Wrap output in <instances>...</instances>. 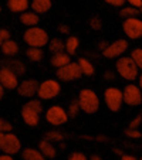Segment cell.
<instances>
[{"instance_id": "cell-11", "label": "cell", "mask_w": 142, "mask_h": 160, "mask_svg": "<svg viewBox=\"0 0 142 160\" xmlns=\"http://www.w3.org/2000/svg\"><path fill=\"white\" fill-rule=\"evenodd\" d=\"M0 150L6 154H10V156H14L18 152L21 150V143L20 139L14 135L13 132L10 133H4V139H3V145H2V149Z\"/></svg>"}, {"instance_id": "cell-13", "label": "cell", "mask_w": 142, "mask_h": 160, "mask_svg": "<svg viewBox=\"0 0 142 160\" xmlns=\"http://www.w3.org/2000/svg\"><path fill=\"white\" fill-rule=\"evenodd\" d=\"M39 91V81L34 78H27L23 79L21 82H18L17 87V94L23 98H33L34 95H37Z\"/></svg>"}, {"instance_id": "cell-36", "label": "cell", "mask_w": 142, "mask_h": 160, "mask_svg": "<svg viewBox=\"0 0 142 160\" xmlns=\"http://www.w3.org/2000/svg\"><path fill=\"white\" fill-rule=\"evenodd\" d=\"M104 2L112 7H124L127 3V0H104Z\"/></svg>"}, {"instance_id": "cell-32", "label": "cell", "mask_w": 142, "mask_h": 160, "mask_svg": "<svg viewBox=\"0 0 142 160\" xmlns=\"http://www.w3.org/2000/svg\"><path fill=\"white\" fill-rule=\"evenodd\" d=\"M88 24H90V27L92 28V30L98 31V30H101V28H103V20H101L100 17H97V16H94V17L90 18Z\"/></svg>"}, {"instance_id": "cell-44", "label": "cell", "mask_w": 142, "mask_h": 160, "mask_svg": "<svg viewBox=\"0 0 142 160\" xmlns=\"http://www.w3.org/2000/svg\"><path fill=\"white\" fill-rule=\"evenodd\" d=\"M0 160H14V159H13V156H10V154L3 153V154H0Z\"/></svg>"}, {"instance_id": "cell-29", "label": "cell", "mask_w": 142, "mask_h": 160, "mask_svg": "<svg viewBox=\"0 0 142 160\" xmlns=\"http://www.w3.org/2000/svg\"><path fill=\"white\" fill-rule=\"evenodd\" d=\"M129 57L132 58V61L135 62V65L138 67V70H142V48H139V47L134 48L132 51H131Z\"/></svg>"}, {"instance_id": "cell-30", "label": "cell", "mask_w": 142, "mask_h": 160, "mask_svg": "<svg viewBox=\"0 0 142 160\" xmlns=\"http://www.w3.org/2000/svg\"><path fill=\"white\" fill-rule=\"evenodd\" d=\"M80 111H81V108H80L78 101H77V99L71 101V103L68 105V109H67L68 118H77V116L80 115Z\"/></svg>"}, {"instance_id": "cell-4", "label": "cell", "mask_w": 142, "mask_h": 160, "mask_svg": "<svg viewBox=\"0 0 142 160\" xmlns=\"http://www.w3.org/2000/svg\"><path fill=\"white\" fill-rule=\"evenodd\" d=\"M61 92V84L57 79H45V81L39 84V91H37V97L40 101H49L54 99L60 95Z\"/></svg>"}, {"instance_id": "cell-54", "label": "cell", "mask_w": 142, "mask_h": 160, "mask_svg": "<svg viewBox=\"0 0 142 160\" xmlns=\"http://www.w3.org/2000/svg\"><path fill=\"white\" fill-rule=\"evenodd\" d=\"M139 160H142V157H141V159H139Z\"/></svg>"}, {"instance_id": "cell-41", "label": "cell", "mask_w": 142, "mask_h": 160, "mask_svg": "<svg viewBox=\"0 0 142 160\" xmlns=\"http://www.w3.org/2000/svg\"><path fill=\"white\" fill-rule=\"evenodd\" d=\"M58 31H60L61 34H68L70 33L68 24H60V26H58Z\"/></svg>"}, {"instance_id": "cell-12", "label": "cell", "mask_w": 142, "mask_h": 160, "mask_svg": "<svg viewBox=\"0 0 142 160\" xmlns=\"http://www.w3.org/2000/svg\"><path fill=\"white\" fill-rule=\"evenodd\" d=\"M0 85L4 89H9V91L17 89L18 77L12 70H9L7 67H0Z\"/></svg>"}, {"instance_id": "cell-28", "label": "cell", "mask_w": 142, "mask_h": 160, "mask_svg": "<svg viewBox=\"0 0 142 160\" xmlns=\"http://www.w3.org/2000/svg\"><path fill=\"white\" fill-rule=\"evenodd\" d=\"M138 14H139V9L132 7V6H124V7H121V10H119V16L124 18L138 17Z\"/></svg>"}, {"instance_id": "cell-20", "label": "cell", "mask_w": 142, "mask_h": 160, "mask_svg": "<svg viewBox=\"0 0 142 160\" xmlns=\"http://www.w3.org/2000/svg\"><path fill=\"white\" fill-rule=\"evenodd\" d=\"M0 50H2V52H3L6 57H14V55L18 54V44L14 41V40H7V41H3V44H2V47H0Z\"/></svg>"}, {"instance_id": "cell-17", "label": "cell", "mask_w": 142, "mask_h": 160, "mask_svg": "<svg viewBox=\"0 0 142 160\" xmlns=\"http://www.w3.org/2000/svg\"><path fill=\"white\" fill-rule=\"evenodd\" d=\"M53 6L51 0H30V7L31 12H34L36 14H44L47 13Z\"/></svg>"}, {"instance_id": "cell-27", "label": "cell", "mask_w": 142, "mask_h": 160, "mask_svg": "<svg viewBox=\"0 0 142 160\" xmlns=\"http://www.w3.org/2000/svg\"><path fill=\"white\" fill-rule=\"evenodd\" d=\"M49 50L51 54H57V52H64V41L61 38H53L49 41Z\"/></svg>"}, {"instance_id": "cell-39", "label": "cell", "mask_w": 142, "mask_h": 160, "mask_svg": "<svg viewBox=\"0 0 142 160\" xmlns=\"http://www.w3.org/2000/svg\"><path fill=\"white\" fill-rule=\"evenodd\" d=\"M128 6H132V7H136V9H141L142 7V0H127Z\"/></svg>"}, {"instance_id": "cell-47", "label": "cell", "mask_w": 142, "mask_h": 160, "mask_svg": "<svg viewBox=\"0 0 142 160\" xmlns=\"http://www.w3.org/2000/svg\"><path fill=\"white\" fill-rule=\"evenodd\" d=\"M4 91H6V89H4V88L0 85V101L3 99V97H4Z\"/></svg>"}, {"instance_id": "cell-31", "label": "cell", "mask_w": 142, "mask_h": 160, "mask_svg": "<svg viewBox=\"0 0 142 160\" xmlns=\"http://www.w3.org/2000/svg\"><path fill=\"white\" fill-rule=\"evenodd\" d=\"M26 105H27L29 108H31L33 111H36L37 113H40V115L43 113V103L40 99H30Z\"/></svg>"}, {"instance_id": "cell-2", "label": "cell", "mask_w": 142, "mask_h": 160, "mask_svg": "<svg viewBox=\"0 0 142 160\" xmlns=\"http://www.w3.org/2000/svg\"><path fill=\"white\" fill-rule=\"evenodd\" d=\"M115 71L125 81H135L139 75L138 67L135 65L132 58L127 57V55H122V57H119L117 60V62H115Z\"/></svg>"}, {"instance_id": "cell-21", "label": "cell", "mask_w": 142, "mask_h": 160, "mask_svg": "<svg viewBox=\"0 0 142 160\" xmlns=\"http://www.w3.org/2000/svg\"><path fill=\"white\" fill-rule=\"evenodd\" d=\"M80 48V40L77 36H68L64 41V51L68 55H74Z\"/></svg>"}, {"instance_id": "cell-35", "label": "cell", "mask_w": 142, "mask_h": 160, "mask_svg": "<svg viewBox=\"0 0 142 160\" xmlns=\"http://www.w3.org/2000/svg\"><path fill=\"white\" fill-rule=\"evenodd\" d=\"M141 123H142V115H136L135 118L129 122V126L128 128H131V129H138V128L141 126Z\"/></svg>"}, {"instance_id": "cell-23", "label": "cell", "mask_w": 142, "mask_h": 160, "mask_svg": "<svg viewBox=\"0 0 142 160\" xmlns=\"http://www.w3.org/2000/svg\"><path fill=\"white\" fill-rule=\"evenodd\" d=\"M77 64H78L80 71H81L82 75L91 77V75H94V74H95V68H94V64L91 62V61L88 60V58H85V57L78 58Z\"/></svg>"}, {"instance_id": "cell-33", "label": "cell", "mask_w": 142, "mask_h": 160, "mask_svg": "<svg viewBox=\"0 0 142 160\" xmlns=\"http://www.w3.org/2000/svg\"><path fill=\"white\" fill-rule=\"evenodd\" d=\"M13 130V126L9 121H6L4 118H0V132L2 133H10Z\"/></svg>"}, {"instance_id": "cell-42", "label": "cell", "mask_w": 142, "mask_h": 160, "mask_svg": "<svg viewBox=\"0 0 142 160\" xmlns=\"http://www.w3.org/2000/svg\"><path fill=\"white\" fill-rule=\"evenodd\" d=\"M121 160H139V159H136V157L132 156V154H125V153H122V154H121Z\"/></svg>"}, {"instance_id": "cell-51", "label": "cell", "mask_w": 142, "mask_h": 160, "mask_svg": "<svg viewBox=\"0 0 142 160\" xmlns=\"http://www.w3.org/2000/svg\"><path fill=\"white\" fill-rule=\"evenodd\" d=\"M2 44H3V41H2V40H0V47H2Z\"/></svg>"}, {"instance_id": "cell-40", "label": "cell", "mask_w": 142, "mask_h": 160, "mask_svg": "<svg viewBox=\"0 0 142 160\" xmlns=\"http://www.w3.org/2000/svg\"><path fill=\"white\" fill-rule=\"evenodd\" d=\"M104 78L107 79V81H114L115 79V72L114 71H105V72H104Z\"/></svg>"}, {"instance_id": "cell-52", "label": "cell", "mask_w": 142, "mask_h": 160, "mask_svg": "<svg viewBox=\"0 0 142 160\" xmlns=\"http://www.w3.org/2000/svg\"><path fill=\"white\" fill-rule=\"evenodd\" d=\"M139 13H142V7H141V9H139Z\"/></svg>"}, {"instance_id": "cell-53", "label": "cell", "mask_w": 142, "mask_h": 160, "mask_svg": "<svg viewBox=\"0 0 142 160\" xmlns=\"http://www.w3.org/2000/svg\"><path fill=\"white\" fill-rule=\"evenodd\" d=\"M0 13H2V6H0Z\"/></svg>"}, {"instance_id": "cell-38", "label": "cell", "mask_w": 142, "mask_h": 160, "mask_svg": "<svg viewBox=\"0 0 142 160\" xmlns=\"http://www.w3.org/2000/svg\"><path fill=\"white\" fill-rule=\"evenodd\" d=\"M12 34H10V31L7 30V28H0V40L2 41H7V40L12 38Z\"/></svg>"}, {"instance_id": "cell-18", "label": "cell", "mask_w": 142, "mask_h": 160, "mask_svg": "<svg viewBox=\"0 0 142 160\" xmlns=\"http://www.w3.org/2000/svg\"><path fill=\"white\" fill-rule=\"evenodd\" d=\"M7 9L12 13H24L30 7V0H7Z\"/></svg>"}, {"instance_id": "cell-3", "label": "cell", "mask_w": 142, "mask_h": 160, "mask_svg": "<svg viewBox=\"0 0 142 160\" xmlns=\"http://www.w3.org/2000/svg\"><path fill=\"white\" fill-rule=\"evenodd\" d=\"M23 40L29 47H36V48H41L45 47L50 41L49 33L41 27H30L23 33Z\"/></svg>"}, {"instance_id": "cell-49", "label": "cell", "mask_w": 142, "mask_h": 160, "mask_svg": "<svg viewBox=\"0 0 142 160\" xmlns=\"http://www.w3.org/2000/svg\"><path fill=\"white\" fill-rule=\"evenodd\" d=\"M115 153H117V154H119V156H121V154H122V152L119 150V149H115Z\"/></svg>"}, {"instance_id": "cell-10", "label": "cell", "mask_w": 142, "mask_h": 160, "mask_svg": "<svg viewBox=\"0 0 142 160\" xmlns=\"http://www.w3.org/2000/svg\"><path fill=\"white\" fill-rule=\"evenodd\" d=\"M124 103L128 106H139L142 103V91L136 84H128L122 89Z\"/></svg>"}, {"instance_id": "cell-45", "label": "cell", "mask_w": 142, "mask_h": 160, "mask_svg": "<svg viewBox=\"0 0 142 160\" xmlns=\"http://www.w3.org/2000/svg\"><path fill=\"white\" fill-rule=\"evenodd\" d=\"M136 79H138V87H139V89L142 91V74H139Z\"/></svg>"}, {"instance_id": "cell-16", "label": "cell", "mask_w": 142, "mask_h": 160, "mask_svg": "<svg viewBox=\"0 0 142 160\" xmlns=\"http://www.w3.org/2000/svg\"><path fill=\"white\" fill-rule=\"evenodd\" d=\"M18 20H20L21 24L26 26L27 28L37 27V26H39V23H40V16L36 14L34 12H24V13H21V14H20Z\"/></svg>"}, {"instance_id": "cell-19", "label": "cell", "mask_w": 142, "mask_h": 160, "mask_svg": "<svg viewBox=\"0 0 142 160\" xmlns=\"http://www.w3.org/2000/svg\"><path fill=\"white\" fill-rule=\"evenodd\" d=\"M39 150L41 152L45 159H54L55 154H57V149H55L54 143L49 142V140H45V139L39 142Z\"/></svg>"}, {"instance_id": "cell-37", "label": "cell", "mask_w": 142, "mask_h": 160, "mask_svg": "<svg viewBox=\"0 0 142 160\" xmlns=\"http://www.w3.org/2000/svg\"><path fill=\"white\" fill-rule=\"evenodd\" d=\"M68 160H88V157L81 152H74L68 156Z\"/></svg>"}, {"instance_id": "cell-22", "label": "cell", "mask_w": 142, "mask_h": 160, "mask_svg": "<svg viewBox=\"0 0 142 160\" xmlns=\"http://www.w3.org/2000/svg\"><path fill=\"white\" fill-rule=\"evenodd\" d=\"M50 62H51V65L54 67V68H61V67L67 65L68 62H71V58H70V55L67 54L66 51L64 52H57V54H53L51 58H50Z\"/></svg>"}, {"instance_id": "cell-6", "label": "cell", "mask_w": 142, "mask_h": 160, "mask_svg": "<svg viewBox=\"0 0 142 160\" xmlns=\"http://www.w3.org/2000/svg\"><path fill=\"white\" fill-rule=\"evenodd\" d=\"M45 121L53 126H61L68 122V113L60 105H53L45 111Z\"/></svg>"}, {"instance_id": "cell-48", "label": "cell", "mask_w": 142, "mask_h": 160, "mask_svg": "<svg viewBox=\"0 0 142 160\" xmlns=\"http://www.w3.org/2000/svg\"><path fill=\"white\" fill-rule=\"evenodd\" d=\"M3 139H4V133L0 132V149H2V145H3Z\"/></svg>"}, {"instance_id": "cell-15", "label": "cell", "mask_w": 142, "mask_h": 160, "mask_svg": "<svg viewBox=\"0 0 142 160\" xmlns=\"http://www.w3.org/2000/svg\"><path fill=\"white\" fill-rule=\"evenodd\" d=\"M2 67H7V68L12 70L17 77L24 75L26 71H27L26 64L23 62V61H20V60H16V58H6V60L2 62Z\"/></svg>"}, {"instance_id": "cell-5", "label": "cell", "mask_w": 142, "mask_h": 160, "mask_svg": "<svg viewBox=\"0 0 142 160\" xmlns=\"http://www.w3.org/2000/svg\"><path fill=\"white\" fill-rule=\"evenodd\" d=\"M104 102L105 106L111 112L121 111L124 105V97H122V89L117 87H109L104 91Z\"/></svg>"}, {"instance_id": "cell-7", "label": "cell", "mask_w": 142, "mask_h": 160, "mask_svg": "<svg viewBox=\"0 0 142 160\" xmlns=\"http://www.w3.org/2000/svg\"><path fill=\"white\" fill-rule=\"evenodd\" d=\"M122 31L129 40L142 38V20L139 17L125 18L122 23Z\"/></svg>"}, {"instance_id": "cell-50", "label": "cell", "mask_w": 142, "mask_h": 160, "mask_svg": "<svg viewBox=\"0 0 142 160\" xmlns=\"http://www.w3.org/2000/svg\"><path fill=\"white\" fill-rule=\"evenodd\" d=\"M60 149H66V145H64V143H63V142H61V143H60Z\"/></svg>"}, {"instance_id": "cell-46", "label": "cell", "mask_w": 142, "mask_h": 160, "mask_svg": "<svg viewBox=\"0 0 142 160\" xmlns=\"http://www.w3.org/2000/svg\"><path fill=\"white\" fill-rule=\"evenodd\" d=\"M88 160H103V157L98 156V154H92V156H91Z\"/></svg>"}, {"instance_id": "cell-1", "label": "cell", "mask_w": 142, "mask_h": 160, "mask_svg": "<svg viewBox=\"0 0 142 160\" xmlns=\"http://www.w3.org/2000/svg\"><path fill=\"white\" fill-rule=\"evenodd\" d=\"M77 101L80 103L81 111L88 113V115H92L100 109V97L97 95L95 91L90 89V88H84V89L80 91Z\"/></svg>"}, {"instance_id": "cell-8", "label": "cell", "mask_w": 142, "mask_h": 160, "mask_svg": "<svg viewBox=\"0 0 142 160\" xmlns=\"http://www.w3.org/2000/svg\"><path fill=\"white\" fill-rule=\"evenodd\" d=\"M129 48V42L125 38H118L115 40L114 42H109L108 47L103 51V55L108 60H112V58H119L127 52V50Z\"/></svg>"}, {"instance_id": "cell-9", "label": "cell", "mask_w": 142, "mask_h": 160, "mask_svg": "<svg viewBox=\"0 0 142 160\" xmlns=\"http://www.w3.org/2000/svg\"><path fill=\"white\" fill-rule=\"evenodd\" d=\"M55 75L60 81H64V82H71V81H76L82 75L81 71H80V67L77 62H68L67 65L61 67L55 71Z\"/></svg>"}, {"instance_id": "cell-14", "label": "cell", "mask_w": 142, "mask_h": 160, "mask_svg": "<svg viewBox=\"0 0 142 160\" xmlns=\"http://www.w3.org/2000/svg\"><path fill=\"white\" fill-rule=\"evenodd\" d=\"M20 115L21 118H23V122H24L27 126H31V128H36L37 125L40 123V113H37L36 111H33L31 108H29L27 105H23V108H21L20 111Z\"/></svg>"}, {"instance_id": "cell-24", "label": "cell", "mask_w": 142, "mask_h": 160, "mask_svg": "<svg viewBox=\"0 0 142 160\" xmlns=\"http://www.w3.org/2000/svg\"><path fill=\"white\" fill-rule=\"evenodd\" d=\"M23 160H45V157L43 156V153L39 149L34 148H26L23 149V153H21Z\"/></svg>"}, {"instance_id": "cell-34", "label": "cell", "mask_w": 142, "mask_h": 160, "mask_svg": "<svg viewBox=\"0 0 142 160\" xmlns=\"http://www.w3.org/2000/svg\"><path fill=\"white\" fill-rule=\"evenodd\" d=\"M125 136L129 138V139H141L142 133L139 132L138 129H131V128H128V129H125Z\"/></svg>"}, {"instance_id": "cell-25", "label": "cell", "mask_w": 142, "mask_h": 160, "mask_svg": "<svg viewBox=\"0 0 142 160\" xmlns=\"http://www.w3.org/2000/svg\"><path fill=\"white\" fill-rule=\"evenodd\" d=\"M26 55L30 61L33 62H40L44 57V52H43V48H36V47H29L27 51H26Z\"/></svg>"}, {"instance_id": "cell-26", "label": "cell", "mask_w": 142, "mask_h": 160, "mask_svg": "<svg viewBox=\"0 0 142 160\" xmlns=\"http://www.w3.org/2000/svg\"><path fill=\"white\" fill-rule=\"evenodd\" d=\"M44 139L51 143H61L64 140V133L57 129H51V130H49V132H45Z\"/></svg>"}, {"instance_id": "cell-43", "label": "cell", "mask_w": 142, "mask_h": 160, "mask_svg": "<svg viewBox=\"0 0 142 160\" xmlns=\"http://www.w3.org/2000/svg\"><path fill=\"white\" fill-rule=\"evenodd\" d=\"M108 44H109V42H107V41H104V40H103V41L98 42V48H100L101 51H104V50L108 47Z\"/></svg>"}]
</instances>
